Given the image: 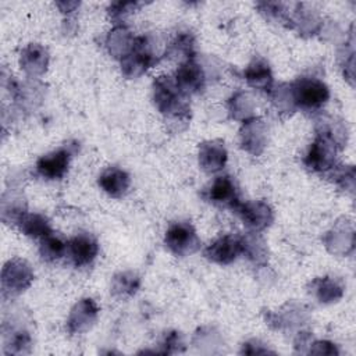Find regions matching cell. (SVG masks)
<instances>
[{
	"label": "cell",
	"instance_id": "6da1fadb",
	"mask_svg": "<svg viewBox=\"0 0 356 356\" xmlns=\"http://www.w3.org/2000/svg\"><path fill=\"white\" fill-rule=\"evenodd\" d=\"M186 95H184L175 81L170 76H159L153 83V100L159 111L167 117L185 118L189 111L186 103Z\"/></svg>",
	"mask_w": 356,
	"mask_h": 356
},
{
	"label": "cell",
	"instance_id": "7a4b0ae2",
	"mask_svg": "<svg viewBox=\"0 0 356 356\" xmlns=\"http://www.w3.org/2000/svg\"><path fill=\"white\" fill-rule=\"evenodd\" d=\"M289 86L293 104L305 111L321 108L330 97L327 85L317 78H299Z\"/></svg>",
	"mask_w": 356,
	"mask_h": 356
},
{
	"label": "cell",
	"instance_id": "3957f363",
	"mask_svg": "<svg viewBox=\"0 0 356 356\" xmlns=\"http://www.w3.org/2000/svg\"><path fill=\"white\" fill-rule=\"evenodd\" d=\"M337 154V136L332 135L330 129H321L314 142L312 143L306 157L305 164L313 171H330L335 164Z\"/></svg>",
	"mask_w": 356,
	"mask_h": 356
},
{
	"label": "cell",
	"instance_id": "277c9868",
	"mask_svg": "<svg viewBox=\"0 0 356 356\" xmlns=\"http://www.w3.org/2000/svg\"><path fill=\"white\" fill-rule=\"evenodd\" d=\"M165 245L177 256H188L195 253L200 241L195 228L189 222H174L165 232Z\"/></svg>",
	"mask_w": 356,
	"mask_h": 356
},
{
	"label": "cell",
	"instance_id": "5b68a950",
	"mask_svg": "<svg viewBox=\"0 0 356 356\" xmlns=\"http://www.w3.org/2000/svg\"><path fill=\"white\" fill-rule=\"evenodd\" d=\"M154 61L156 60L147 38H138L135 39L131 51L121 61L122 72L129 78H135L143 74Z\"/></svg>",
	"mask_w": 356,
	"mask_h": 356
},
{
	"label": "cell",
	"instance_id": "8992f818",
	"mask_svg": "<svg viewBox=\"0 0 356 356\" xmlns=\"http://www.w3.org/2000/svg\"><path fill=\"white\" fill-rule=\"evenodd\" d=\"M234 211L242 218L243 224H246L254 232L267 228L273 222V210L270 206L261 200L241 203L235 202L232 206Z\"/></svg>",
	"mask_w": 356,
	"mask_h": 356
},
{
	"label": "cell",
	"instance_id": "52a82bcc",
	"mask_svg": "<svg viewBox=\"0 0 356 356\" xmlns=\"http://www.w3.org/2000/svg\"><path fill=\"white\" fill-rule=\"evenodd\" d=\"M33 274L22 260H11L3 268V292L19 293L29 286Z\"/></svg>",
	"mask_w": 356,
	"mask_h": 356
},
{
	"label": "cell",
	"instance_id": "ba28073f",
	"mask_svg": "<svg viewBox=\"0 0 356 356\" xmlns=\"http://www.w3.org/2000/svg\"><path fill=\"white\" fill-rule=\"evenodd\" d=\"M241 253H242V239L232 235H224L216 239L204 250V256L209 260L218 264H229Z\"/></svg>",
	"mask_w": 356,
	"mask_h": 356
},
{
	"label": "cell",
	"instance_id": "9c48e42d",
	"mask_svg": "<svg viewBox=\"0 0 356 356\" xmlns=\"http://www.w3.org/2000/svg\"><path fill=\"white\" fill-rule=\"evenodd\" d=\"M204 79L202 67L191 58L182 63L175 72V83L184 95L197 93L203 88Z\"/></svg>",
	"mask_w": 356,
	"mask_h": 356
},
{
	"label": "cell",
	"instance_id": "30bf717a",
	"mask_svg": "<svg viewBox=\"0 0 356 356\" xmlns=\"http://www.w3.org/2000/svg\"><path fill=\"white\" fill-rule=\"evenodd\" d=\"M70 159H71L70 149L63 147L42 156L36 163V170L43 178L58 179L67 172Z\"/></svg>",
	"mask_w": 356,
	"mask_h": 356
},
{
	"label": "cell",
	"instance_id": "8fae6325",
	"mask_svg": "<svg viewBox=\"0 0 356 356\" xmlns=\"http://www.w3.org/2000/svg\"><path fill=\"white\" fill-rule=\"evenodd\" d=\"M97 250H99L97 242L89 234H78V235H75L68 242V249H67V252L71 256L72 263L76 267H82V266L90 264L95 260V257L97 254Z\"/></svg>",
	"mask_w": 356,
	"mask_h": 356
},
{
	"label": "cell",
	"instance_id": "7c38bea8",
	"mask_svg": "<svg viewBox=\"0 0 356 356\" xmlns=\"http://www.w3.org/2000/svg\"><path fill=\"white\" fill-rule=\"evenodd\" d=\"M97 306L92 299L79 300L71 310L67 325L70 332H83L95 323L97 317Z\"/></svg>",
	"mask_w": 356,
	"mask_h": 356
},
{
	"label": "cell",
	"instance_id": "4fadbf2b",
	"mask_svg": "<svg viewBox=\"0 0 356 356\" xmlns=\"http://www.w3.org/2000/svg\"><path fill=\"white\" fill-rule=\"evenodd\" d=\"M227 161V150L224 143L220 140H210L200 145L199 149V164L209 172L218 171Z\"/></svg>",
	"mask_w": 356,
	"mask_h": 356
},
{
	"label": "cell",
	"instance_id": "5bb4252c",
	"mask_svg": "<svg viewBox=\"0 0 356 356\" xmlns=\"http://www.w3.org/2000/svg\"><path fill=\"white\" fill-rule=\"evenodd\" d=\"M129 184V175L118 167H108L99 177V185L113 197L122 196L128 191Z\"/></svg>",
	"mask_w": 356,
	"mask_h": 356
},
{
	"label": "cell",
	"instance_id": "9a60e30c",
	"mask_svg": "<svg viewBox=\"0 0 356 356\" xmlns=\"http://www.w3.org/2000/svg\"><path fill=\"white\" fill-rule=\"evenodd\" d=\"M264 125L260 120H250L246 121L242 127L241 131V138H242V146L253 153V154H259L263 147H264Z\"/></svg>",
	"mask_w": 356,
	"mask_h": 356
},
{
	"label": "cell",
	"instance_id": "2e32d148",
	"mask_svg": "<svg viewBox=\"0 0 356 356\" xmlns=\"http://www.w3.org/2000/svg\"><path fill=\"white\" fill-rule=\"evenodd\" d=\"M47 51L39 44H29L21 53V67L31 75H39L46 71Z\"/></svg>",
	"mask_w": 356,
	"mask_h": 356
},
{
	"label": "cell",
	"instance_id": "e0dca14e",
	"mask_svg": "<svg viewBox=\"0 0 356 356\" xmlns=\"http://www.w3.org/2000/svg\"><path fill=\"white\" fill-rule=\"evenodd\" d=\"M245 79L252 88L259 90H270L273 85L271 70L261 58H257L249 64L245 71Z\"/></svg>",
	"mask_w": 356,
	"mask_h": 356
},
{
	"label": "cell",
	"instance_id": "ac0fdd59",
	"mask_svg": "<svg viewBox=\"0 0 356 356\" xmlns=\"http://www.w3.org/2000/svg\"><path fill=\"white\" fill-rule=\"evenodd\" d=\"M209 199L213 203L228 204L232 207L234 203L238 202L236 188L234 181L228 175L217 177L209 189Z\"/></svg>",
	"mask_w": 356,
	"mask_h": 356
},
{
	"label": "cell",
	"instance_id": "d6986e66",
	"mask_svg": "<svg viewBox=\"0 0 356 356\" xmlns=\"http://www.w3.org/2000/svg\"><path fill=\"white\" fill-rule=\"evenodd\" d=\"M18 224L19 229L31 238H44L49 234H51V227L49 220L42 216V214H36V213H24L18 221L15 222Z\"/></svg>",
	"mask_w": 356,
	"mask_h": 356
},
{
	"label": "cell",
	"instance_id": "ffe728a7",
	"mask_svg": "<svg viewBox=\"0 0 356 356\" xmlns=\"http://www.w3.org/2000/svg\"><path fill=\"white\" fill-rule=\"evenodd\" d=\"M135 39L131 36V32L128 29H125L124 26H117L110 32L107 38V47L111 54L124 58L131 51Z\"/></svg>",
	"mask_w": 356,
	"mask_h": 356
},
{
	"label": "cell",
	"instance_id": "44dd1931",
	"mask_svg": "<svg viewBox=\"0 0 356 356\" xmlns=\"http://www.w3.org/2000/svg\"><path fill=\"white\" fill-rule=\"evenodd\" d=\"M67 249H68V243H65L63 239H60L58 236H54L51 234H49L47 236L40 239L39 253H40L42 259L46 261L58 260L60 257L64 256Z\"/></svg>",
	"mask_w": 356,
	"mask_h": 356
},
{
	"label": "cell",
	"instance_id": "7402d4cb",
	"mask_svg": "<svg viewBox=\"0 0 356 356\" xmlns=\"http://www.w3.org/2000/svg\"><path fill=\"white\" fill-rule=\"evenodd\" d=\"M314 285H316V295L321 303L337 302L342 296V286L337 281L328 277L314 281Z\"/></svg>",
	"mask_w": 356,
	"mask_h": 356
},
{
	"label": "cell",
	"instance_id": "603a6c76",
	"mask_svg": "<svg viewBox=\"0 0 356 356\" xmlns=\"http://www.w3.org/2000/svg\"><path fill=\"white\" fill-rule=\"evenodd\" d=\"M139 286V278L134 273H121L113 280V293L120 296H129L136 292Z\"/></svg>",
	"mask_w": 356,
	"mask_h": 356
},
{
	"label": "cell",
	"instance_id": "cb8c5ba5",
	"mask_svg": "<svg viewBox=\"0 0 356 356\" xmlns=\"http://www.w3.org/2000/svg\"><path fill=\"white\" fill-rule=\"evenodd\" d=\"M264 241L260 236H248L242 239V252L248 254L249 259L253 261H263L266 259V246Z\"/></svg>",
	"mask_w": 356,
	"mask_h": 356
},
{
	"label": "cell",
	"instance_id": "d4e9b609",
	"mask_svg": "<svg viewBox=\"0 0 356 356\" xmlns=\"http://www.w3.org/2000/svg\"><path fill=\"white\" fill-rule=\"evenodd\" d=\"M193 49V39L188 33L179 35L170 46V51L177 56V54H191Z\"/></svg>",
	"mask_w": 356,
	"mask_h": 356
},
{
	"label": "cell",
	"instance_id": "484cf974",
	"mask_svg": "<svg viewBox=\"0 0 356 356\" xmlns=\"http://www.w3.org/2000/svg\"><path fill=\"white\" fill-rule=\"evenodd\" d=\"M136 7V3H128V1H120V3H113L110 7H108V14L111 15L113 19H117V18H122L124 15L129 14L131 11H134Z\"/></svg>",
	"mask_w": 356,
	"mask_h": 356
}]
</instances>
